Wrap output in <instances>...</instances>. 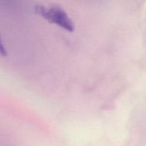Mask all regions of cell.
Instances as JSON below:
<instances>
[{
  "label": "cell",
  "mask_w": 146,
  "mask_h": 146,
  "mask_svg": "<svg viewBox=\"0 0 146 146\" xmlns=\"http://www.w3.org/2000/svg\"><path fill=\"white\" fill-rule=\"evenodd\" d=\"M35 12L42 17L50 23L56 24L68 31H73L75 29L74 21L61 7L58 6L46 7L37 5L35 7Z\"/></svg>",
  "instance_id": "6da1fadb"
}]
</instances>
